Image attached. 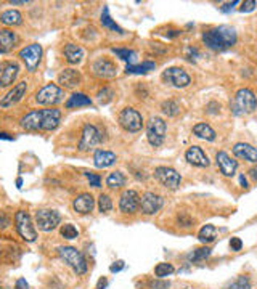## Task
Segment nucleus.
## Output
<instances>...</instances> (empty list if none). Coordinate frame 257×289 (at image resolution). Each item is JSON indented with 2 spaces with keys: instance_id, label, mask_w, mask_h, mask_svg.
<instances>
[{
  "instance_id": "nucleus-1",
  "label": "nucleus",
  "mask_w": 257,
  "mask_h": 289,
  "mask_svg": "<svg viewBox=\"0 0 257 289\" xmlns=\"http://www.w3.org/2000/svg\"><path fill=\"white\" fill-rule=\"evenodd\" d=\"M238 40L236 31L230 26H215L207 29L203 34V42L214 52H223L231 48Z\"/></svg>"
},
{
  "instance_id": "nucleus-39",
  "label": "nucleus",
  "mask_w": 257,
  "mask_h": 289,
  "mask_svg": "<svg viewBox=\"0 0 257 289\" xmlns=\"http://www.w3.org/2000/svg\"><path fill=\"white\" fill-rule=\"evenodd\" d=\"M174 265L172 263H165V262H162V263H157L156 265V268H154V275L159 278V279H162V278H165V276H169V275H172L174 273Z\"/></svg>"
},
{
  "instance_id": "nucleus-30",
  "label": "nucleus",
  "mask_w": 257,
  "mask_h": 289,
  "mask_svg": "<svg viewBox=\"0 0 257 289\" xmlns=\"http://www.w3.org/2000/svg\"><path fill=\"white\" fill-rule=\"evenodd\" d=\"M0 23L5 26H20L23 24V15L18 10H7L0 13Z\"/></svg>"
},
{
  "instance_id": "nucleus-52",
  "label": "nucleus",
  "mask_w": 257,
  "mask_h": 289,
  "mask_svg": "<svg viewBox=\"0 0 257 289\" xmlns=\"http://www.w3.org/2000/svg\"><path fill=\"white\" fill-rule=\"evenodd\" d=\"M238 2H236V0H235V2H231V4H225V5H223L222 7V12H225V13H228L230 10H231V8H233L235 5H236Z\"/></svg>"
},
{
  "instance_id": "nucleus-22",
  "label": "nucleus",
  "mask_w": 257,
  "mask_h": 289,
  "mask_svg": "<svg viewBox=\"0 0 257 289\" xmlns=\"http://www.w3.org/2000/svg\"><path fill=\"white\" fill-rule=\"evenodd\" d=\"M94 208H95V200L90 193H80L79 196H76V200L72 201L74 212L82 214V216L90 214L94 211Z\"/></svg>"
},
{
  "instance_id": "nucleus-13",
  "label": "nucleus",
  "mask_w": 257,
  "mask_h": 289,
  "mask_svg": "<svg viewBox=\"0 0 257 289\" xmlns=\"http://www.w3.org/2000/svg\"><path fill=\"white\" fill-rule=\"evenodd\" d=\"M61 222L60 212L52 209H40L36 212V225L42 231H53Z\"/></svg>"
},
{
  "instance_id": "nucleus-44",
  "label": "nucleus",
  "mask_w": 257,
  "mask_h": 289,
  "mask_svg": "<svg viewBox=\"0 0 257 289\" xmlns=\"http://www.w3.org/2000/svg\"><path fill=\"white\" fill-rule=\"evenodd\" d=\"M85 177H87V180H89L90 186H94V188H100V186H102V177L98 175V173L85 172Z\"/></svg>"
},
{
  "instance_id": "nucleus-27",
  "label": "nucleus",
  "mask_w": 257,
  "mask_h": 289,
  "mask_svg": "<svg viewBox=\"0 0 257 289\" xmlns=\"http://www.w3.org/2000/svg\"><path fill=\"white\" fill-rule=\"evenodd\" d=\"M63 55L69 64H79L82 61V58H84V50H82V47L76 44H66L63 48Z\"/></svg>"
},
{
  "instance_id": "nucleus-54",
  "label": "nucleus",
  "mask_w": 257,
  "mask_h": 289,
  "mask_svg": "<svg viewBox=\"0 0 257 289\" xmlns=\"http://www.w3.org/2000/svg\"><path fill=\"white\" fill-rule=\"evenodd\" d=\"M106 284H108L106 278H102L100 281H98V286H97L95 289H105V287H106Z\"/></svg>"
},
{
  "instance_id": "nucleus-10",
  "label": "nucleus",
  "mask_w": 257,
  "mask_h": 289,
  "mask_svg": "<svg viewBox=\"0 0 257 289\" xmlns=\"http://www.w3.org/2000/svg\"><path fill=\"white\" fill-rule=\"evenodd\" d=\"M154 178L159 181V183L167 188V189H172V191H176V189L180 188V183H182V177L180 173L172 169V167H167V166H159L154 169Z\"/></svg>"
},
{
  "instance_id": "nucleus-19",
  "label": "nucleus",
  "mask_w": 257,
  "mask_h": 289,
  "mask_svg": "<svg viewBox=\"0 0 257 289\" xmlns=\"http://www.w3.org/2000/svg\"><path fill=\"white\" fill-rule=\"evenodd\" d=\"M20 126L26 132H39L42 130V110H34L24 114L20 119Z\"/></svg>"
},
{
  "instance_id": "nucleus-24",
  "label": "nucleus",
  "mask_w": 257,
  "mask_h": 289,
  "mask_svg": "<svg viewBox=\"0 0 257 289\" xmlns=\"http://www.w3.org/2000/svg\"><path fill=\"white\" fill-rule=\"evenodd\" d=\"M233 154L238 159H244L247 162H257V148L249 143H236L233 146Z\"/></svg>"
},
{
  "instance_id": "nucleus-20",
  "label": "nucleus",
  "mask_w": 257,
  "mask_h": 289,
  "mask_svg": "<svg viewBox=\"0 0 257 289\" xmlns=\"http://www.w3.org/2000/svg\"><path fill=\"white\" fill-rule=\"evenodd\" d=\"M215 162H217L222 175H225V177L235 175V172L238 169V162L235 159H231L225 151H219L217 154H215Z\"/></svg>"
},
{
  "instance_id": "nucleus-25",
  "label": "nucleus",
  "mask_w": 257,
  "mask_h": 289,
  "mask_svg": "<svg viewBox=\"0 0 257 289\" xmlns=\"http://www.w3.org/2000/svg\"><path fill=\"white\" fill-rule=\"evenodd\" d=\"M118 161V156L111 151H106V150H95L94 153V164L95 167L98 169H108L116 164Z\"/></svg>"
},
{
  "instance_id": "nucleus-46",
  "label": "nucleus",
  "mask_w": 257,
  "mask_h": 289,
  "mask_svg": "<svg viewBox=\"0 0 257 289\" xmlns=\"http://www.w3.org/2000/svg\"><path fill=\"white\" fill-rule=\"evenodd\" d=\"M241 247H243V241L239 238H231L230 239V249L231 251H235V252H238V251H241Z\"/></svg>"
},
{
  "instance_id": "nucleus-7",
  "label": "nucleus",
  "mask_w": 257,
  "mask_h": 289,
  "mask_svg": "<svg viewBox=\"0 0 257 289\" xmlns=\"http://www.w3.org/2000/svg\"><path fill=\"white\" fill-rule=\"evenodd\" d=\"M257 108V97L251 88H239L235 95L233 111L235 114L241 113H254Z\"/></svg>"
},
{
  "instance_id": "nucleus-6",
  "label": "nucleus",
  "mask_w": 257,
  "mask_h": 289,
  "mask_svg": "<svg viewBox=\"0 0 257 289\" xmlns=\"http://www.w3.org/2000/svg\"><path fill=\"white\" fill-rule=\"evenodd\" d=\"M118 121H119V126L126 130V132H130V134H135V132H140L143 129V118L142 114H140L137 110L130 108H124L119 116H118Z\"/></svg>"
},
{
  "instance_id": "nucleus-5",
  "label": "nucleus",
  "mask_w": 257,
  "mask_h": 289,
  "mask_svg": "<svg viewBox=\"0 0 257 289\" xmlns=\"http://www.w3.org/2000/svg\"><path fill=\"white\" fill-rule=\"evenodd\" d=\"M34 100L37 105H42V106H53V105H58L60 102L64 100V90L56 85V84H47L45 87H42L36 93Z\"/></svg>"
},
{
  "instance_id": "nucleus-49",
  "label": "nucleus",
  "mask_w": 257,
  "mask_h": 289,
  "mask_svg": "<svg viewBox=\"0 0 257 289\" xmlns=\"http://www.w3.org/2000/svg\"><path fill=\"white\" fill-rule=\"evenodd\" d=\"M29 287V284L26 283V279L24 278H20L18 281H16V286H15V289H28Z\"/></svg>"
},
{
  "instance_id": "nucleus-35",
  "label": "nucleus",
  "mask_w": 257,
  "mask_h": 289,
  "mask_svg": "<svg viewBox=\"0 0 257 289\" xmlns=\"http://www.w3.org/2000/svg\"><path fill=\"white\" fill-rule=\"evenodd\" d=\"M113 53L129 64H134V61L137 60V53L134 50H129V48H113Z\"/></svg>"
},
{
  "instance_id": "nucleus-17",
  "label": "nucleus",
  "mask_w": 257,
  "mask_h": 289,
  "mask_svg": "<svg viewBox=\"0 0 257 289\" xmlns=\"http://www.w3.org/2000/svg\"><path fill=\"white\" fill-rule=\"evenodd\" d=\"M82 82V76L77 69L74 68H66L63 69L60 74H58V84H60L61 88H66V90H74L76 87L80 85Z\"/></svg>"
},
{
  "instance_id": "nucleus-32",
  "label": "nucleus",
  "mask_w": 257,
  "mask_h": 289,
  "mask_svg": "<svg viewBox=\"0 0 257 289\" xmlns=\"http://www.w3.org/2000/svg\"><path fill=\"white\" fill-rule=\"evenodd\" d=\"M156 68V63L153 61H143L142 64H127L126 72L127 74H146Z\"/></svg>"
},
{
  "instance_id": "nucleus-11",
  "label": "nucleus",
  "mask_w": 257,
  "mask_h": 289,
  "mask_svg": "<svg viewBox=\"0 0 257 289\" xmlns=\"http://www.w3.org/2000/svg\"><path fill=\"white\" fill-rule=\"evenodd\" d=\"M162 80L165 82V84H169L176 88H185L190 85L192 77H190V74L184 68L172 66V68H167L162 72Z\"/></svg>"
},
{
  "instance_id": "nucleus-60",
  "label": "nucleus",
  "mask_w": 257,
  "mask_h": 289,
  "mask_svg": "<svg viewBox=\"0 0 257 289\" xmlns=\"http://www.w3.org/2000/svg\"><path fill=\"white\" fill-rule=\"evenodd\" d=\"M0 68H2V64H0Z\"/></svg>"
},
{
  "instance_id": "nucleus-37",
  "label": "nucleus",
  "mask_w": 257,
  "mask_h": 289,
  "mask_svg": "<svg viewBox=\"0 0 257 289\" xmlns=\"http://www.w3.org/2000/svg\"><path fill=\"white\" fill-rule=\"evenodd\" d=\"M223 289H251V279L247 276H238L233 281H230Z\"/></svg>"
},
{
  "instance_id": "nucleus-55",
  "label": "nucleus",
  "mask_w": 257,
  "mask_h": 289,
  "mask_svg": "<svg viewBox=\"0 0 257 289\" xmlns=\"http://www.w3.org/2000/svg\"><path fill=\"white\" fill-rule=\"evenodd\" d=\"M165 36H167V37H177V36H180V31H177V29L169 31V32H165Z\"/></svg>"
},
{
  "instance_id": "nucleus-2",
  "label": "nucleus",
  "mask_w": 257,
  "mask_h": 289,
  "mask_svg": "<svg viewBox=\"0 0 257 289\" xmlns=\"http://www.w3.org/2000/svg\"><path fill=\"white\" fill-rule=\"evenodd\" d=\"M58 254H60V257L64 260V263H68V265L74 270V273H77V275L87 273V260L84 257V254L77 251L76 247L60 246L58 247Z\"/></svg>"
},
{
  "instance_id": "nucleus-40",
  "label": "nucleus",
  "mask_w": 257,
  "mask_h": 289,
  "mask_svg": "<svg viewBox=\"0 0 257 289\" xmlns=\"http://www.w3.org/2000/svg\"><path fill=\"white\" fill-rule=\"evenodd\" d=\"M98 209H100L102 214H106L113 209V200H111L110 195L102 193L100 196H98Z\"/></svg>"
},
{
  "instance_id": "nucleus-47",
  "label": "nucleus",
  "mask_w": 257,
  "mask_h": 289,
  "mask_svg": "<svg viewBox=\"0 0 257 289\" xmlns=\"http://www.w3.org/2000/svg\"><path fill=\"white\" fill-rule=\"evenodd\" d=\"M169 286H170V283H169V281H161L159 278H157L156 281H153V283H151V287H153V289H167Z\"/></svg>"
},
{
  "instance_id": "nucleus-18",
  "label": "nucleus",
  "mask_w": 257,
  "mask_h": 289,
  "mask_svg": "<svg viewBox=\"0 0 257 289\" xmlns=\"http://www.w3.org/2000/svg\"><path fill=\"white\" fill-rule=\"evenodd\" d=\"M20 74V64L16 61H7L0 68V87H10L15 84L16 77Z\"/></svg>"
},
{
  "instance_id": "nucleus-38",
  "label": "nucleus",
  "mask_w": 257,
  "mask_h": 289,
  "mask_svg": "<svg viewBox=\"0 0 257 289\" xmlns=\"http://www.w3.org/2000/svg\"><path fill=\"white\" fill-rule=\"evenodd\" d=\"M161 111L164 114L170 116V118H174V116H177L180 113V106L176 100H167V102L161 103Z\"/></svg>"
},
{
  "instance_id": "nucleus-36",
  "label": "nucleus",
  "mask_w": 257,
  "mask_h": 289,
  "mask_svg": "<svg viewBox=\"0 0 257 289\" xmlns=\"http://www.w3.org/2000/svg\"><path fill=\"white\" fill-rule=\"evenodd\" d=\"M211 255V249L209 247H196L195 251H192L188 254V260L190 262H201L204 259H207Z\"/></svg>"
},
{
  "instance_id": "nucleus-34",
  "label": "nucleus",
  "mask_w": 257,
  "mask_h": 289,
  "mask_svg": "<svg viewBox=\"0 0 257 289\" xmlns=\"http://www.w3.org/2000/svg\"><path fill=\"white\" fill-rule=\"evenodd\" d=\"M102 24H103V28H106V29H110V31H113V32H118V34H122V28H119L118 24H116L114 21H113V18L110 16V10H108V7H105L103 8V13H102Z\"/></svg>"
},
{
  "instance_id": "nucleus-57",
  "label": "nucleus",
  "mask_w": 257,
  "mask_h": 289,
  "mask_svg": "<svg viewBox=\"0 0 257 289\" xmlns=\"http://www.w3.org/2000/svg\"><path fill=\"white\" fill-rule=\"evenodd\" d=\"M12 5H26V4H29L28 0H12L10 2Z\"/></svg>"
},
{
  "instance_id": "nucleus-42",
  "label": "nucleus",
  "mask_w": 257,
  "mask_h": 289,
  "mask_svg": "<svg viewBox=\"0 0 257 289\" xmlns=\"http://www.w3.org/2000/svg\"><path fill=\"white\" fill-rule=\"evenodd\" d=\"M113 97H114V92H113V88L110 87H103L100 92L97 93V100L100 105H108L111 100H113Z\"/></svg>"
},
{
  "instance_id": "nucleus-48",
  "label": "nucleus",
  "mask_w": 257,
  "mask_h": 289,
  "mask_svg": "<svg viewBox=\"0 0 257 289\" xmlns=\"http://www.w3.org/2000/svg\"><path fill=\"white\" fill-rule=\"evenodd\" d=\"M122 268H124V262L118 260V262H114L113 265L110 267V271H111V273H118V271H121Z\"/></svg>"
},
{
  "instance_id": "nucleus-15",
  "label": "nucleus",
  "mask_w": 257,
  "mask_h": 289,
  "mask_svg": "<svg viewBox=\"0 0 257 289\" xmlns=\"http://www.w3.org/2000/svg\"><path fill=\"white\" fill-rule=\"evenodd\" d=\"M164 206V198L148 191L143 196H140V211H142L145 216H154L156 212H159L161 208Z\"/></svg>"
},
{
  "instance_id": "nucleus-53",
  "label": "nucleus",
  "mask_w": 257,
  "mask_h": 289,
  "mask_svg": "<svg viewBox=\"0 0 257 289\" xmlns=\"http://www.w3.org/2000/svg\"><path fill=\"white\" fill-rule=\"evenodd\" d=\"M0 140H8V142H10V140H13V137L10 134H7V132H0Z\"/></svg>"
},
{
  "instance_id": "nucleus-51",
  "label": "nucleus",
  "mask_w": 257,
  "mask_h": 289,
  "mask_svg": "<svg viewBox=\"0 0 257 289\" xmlns=\"http://www.w3.org/2000/svg\"><path fill=\"white\" fill-rule=\"evenodd\" d=\"M187 53H188V60L190 61H195L196 60V55H198V50H196V48H188V50H187Z\"/></svg>"
},
{
  "instance_id": "nucleus-59",
  "label": "nucleus",
  "mask_w": 257,
  "mask_h": 289,
  "mask_svg": "<svg viewBox=\"0 0 257 289\" xmlns=\"http://www.w3.org/2000/svg\"><path fill=\"white\" fill-rule=\"evenodd\" d=\"M16 185H18V188H21V185H23V180H21V178L16 180Z\"/></svg>"
},
{
  "instance_id": "nucleus-41",
  "label": "nucleus",
  "mask_w": 257,
  "mask_h": 289,
  "mask_svg": "<svg viewBox=\"0 0 257 289\" xmlns=\"http://www.w3.org/2000/svg\"><path fill=\"white\" fill-rule=\"evenodd\" d=\"M60 233L64 239H76L79 236V231L77 228L74 227L72 224H64L61 228H60Z\"/></svg>"
},
{
  "instance_id": "nucleus-28",
  "label": "nucleus",
  "mask_w": 257,
  "mask_h": 289,
  "mask_svg": "<svg viewBox=\"0 0 257 289\" xmlns=\"http://www.w3.org/2000/svg\"><path fill=\"white\" fill-rule=\"evenodd\" d=\"M90 105H92V100H90V97H87L85 93H72L64 103L66 110H76V108H82V106H90Z\"/></svg>"
},
{
  "instance_id": "nucleus-58",
  "label": "nucleus",
  "mask_w": 257,
  "mask_h": 289,
  "mask_svg": "<svg viewBox=\"0 0 257 289\" xmlns=\"http://www.w3.org/2000/svg\"><path fill=\"white\" fill-rule=\"evenodd\" d=\"M249 175H251L252 180H257V167H252V169L249 170Z\"/></svg>"
},
{
  "instance_id": "nucleus-16",
  "label": "nucleus",
  "mask_w": 257,
  "mask_h": 289,
  "mask_svg": "<svg viewBox=\"0 0 257 289\" xmlns=\"http://www.w3.org/2000/svg\"><path fill=\"white\" fill-rule=\"evenodd\" d=\"M140 209V195L135 189H126L119 198V211L122 214H135Z\"/></svg>"
},
{
  "instance_id": "nucleus-23",
  "label": "nucleus",
  "mask_w": 257,
  "mask_h": 289,
  "mask_svg": "<svg viewBox=\"0 0 257 289\" xmlns=\"http://www.w3.org/2000/svg\"><path fill=\"white\" fill-rule=\"evenodd\" d=\"M61 122V111L56 108L42 110V130L52 132L55 130Z\"/></svg>"
},
{
  "instance_id": "nucleus-43",
  "label": "nucleus",
  "mask_w": 257,
  "mask_h": 289,
  "mask_svg": "<svg viewBox=\"0 0 257 289\" xmlns=\"http://www.w3.org/2000/svg\"><path fill=\"white\" fill-rule=\"evenodd\" d=\"M177 224L180 227H184V228H188V227H192L195 224V220L192 219V216L187 212H179V216H177Z\"/></svg>"
},
{
  "instance_id": "nucleus-26",
  "label": "nucleus",
  "mask_w": 257,
  "mask_h": 289,
  "mask_svg": "<svg viewBox=\"0 0 257 289\" xmlns=\"http://www.w3.org/2000/svg\"><path fill=\"white\" fill-rule=\"evenodd\" d=\"M18 42V36L13 29H0V53L10 52Z\"/></svg>"
},
{
  "instance_id": "nucleus-3",
  "label": "nucleus",
  "mask_w": 257,
  "mask_h": 289,
  "mask_svg": "<svg viewBox=\"0 0 257 289\" xmlns=\"http://www.w3.org/2000/svg\"><path fill=\"white\" fill-rule=\"evenodd\" d=\"M103 140H105L103 132L98 129L95 124H85V126L82 127V132H80V140H79L77 150L82 153L90 151V150H94L97 145H100Z\"/></svg>"
},
{
  "instance_id": "nucleus-4",
  "label": "nucleus",
  "mask_w": 257,
  "mask_h": 289,
  "mask_svg": "<svg viewBox=\"0 0 257 289\" xmlns=\"http://www.w3.org/2000/svg\"><path fill=\"white\" fill-rule=\"evenodd\" d=\"M15 227L18 235L24 239L26 243H34L37 239V231L32 224V219L26 211H18L15 214Z\"/></svg>"
},
{
  "instance_id": "nucleus-14",
  "label": "nucleus",
  "mask_w": 257,
  "mask_h": 289,
  "mask_svg": "<svg viewBox=\"0 0 257 289\" xmlns=\"http://www.w3.org/2000/svg\"><path fill=\"white\" fill-rule=\"evenodd\" d=\"M28 92V82L26 80H21L18 84H15L8 92L5 93V97H2V100H0V108H12L13 105L20 103L23 100V97L26 95Z\"/></svg>"
},
{
  "instance_id": "nucleus-29",
  "label": "nucleus",
  "mask_w": 257,
  "mask_h": 289,
  "mask_svg": "<svg viewBox=\"0 0 257 289\" xmlns=\"http://www.w3.org/2000/svg\"><path fill=\"white\" fill-rule=\"evenodd\" d=\"M193 134L198 138L206 140V142H214L215 137H217V135H215V130L209 126V124H206V122L196 124V126L193 127Z\"/></svg>"
},
{
  "instance_id": "nucleus-50",
  "label": "nucleus",
  "mask_w": 257,
  "mask_h": 289,
  "mask_svg": "<svg viewBox=\"0 0 257 289\" xmlns=\"http://www.w3.org/2000/svg\"><path fill=\"white\" fill-rule=\"evenodd\" d=\"M8 225H10V220H8V217L7 216H4V214H2V216H0V228H7Z\"/></svg>"
},
{
  "instance_id": "nucleus-56",
  "label": "nucleus",
  "mask_w": 257,
  "mask_h": 289,
  "mask_svg": "<svg viewBox=\"0 0 257 289\" xmlns=\"http://www.w3.org/2000/svg\"><path fill=\"white\" fill-rule=\"evenodd\" d=\"M239 185L241 186H247V180H246V177H244V173H241V175H239Z\"/></svg>"
},
{
  "instance_id": "nucleus-21",
  "label": "nucleus",
  "mask_w": 257,
  "mask_h": 289,
  "mask_svg": "<svg viewBox=\"0 0 257 289\" xmlns=\"http://www.w3.org/2000/svg\"><path fill=\"white\" fill-rule=\"evenodd\" d=\"M185 159L192 164L195 167H207L211 164L209 158H207V154L203 151V148L200 146H190L187 153H185Z\"/></svg>"
},
{
  "instance_id": "nucleus-8",
  "label": "nucleus",
  "mask_w": 257,
  "mask_h": 289,
  "mask_svg": "<svg viewBox=\"0 0 257 289\" xmlns=\"http://www.w3.org/2000/svg\"><path fill=\"white\" fill-rule=\"evenodd\" d=\"M165 130H167V126H165L164 119L154 116V118H151L150 121H148V124H146V138H148V142H150L151 146L157 148V146H161L164 143Z\"/></svg>"
},
{
  "instance_id": "nucleus-33",
  "label": "nucleus",
  "mask_w": 257,
  "mask_h": 289,
  "mask_svg": "<svg viewBox=\"0 0 257 289\" xmlns=\"http://www.w3.org/2000/svg\"><path fill=\"white\" fill-rule=\"evenodd\" d=\"M215 238H217V230H215L214 225H204L200 230V233H198V239H200V241L204 243V244L212 243Z\"/></svg>"
},
{
  "instance_id": "nucleus-45",
  "label": "nucleus",
  "mask_w": 257,
  "mask_h": 289,
  "mask_svg": "<svg viewBox=\"0 0 257 289\" xmlns=\"http://www.w3.org/2000/svg\"><path fill=\"white\" fill-rule=\"evenodd\" d=\"M255 7H257L255 0H246V2H243V4H241V7H239V12H243V13L252 12Z\"/></svg>"
},
{
  "instance_id": "nucleus-12",
  "label": "nucleus",
  "mask_w": 257,
  "mask_h": 289,
  "mask_svg": "<svg viewBox=\"0 0 257 289\" xmlns=\"http://www.w3.org/2000/svg\"><path fill=\"white\" fill-rule=\"evenodd\" d=\"M42 47H40L39 44H31L28 47H24L20 50V58L23 60V63L26 64V69L29 72H34L39 64H40V60H42Z\"/></svg>"
},
{
  "instance_id": "nucleus-31",
  "label": "nucleus",
  "mask_w": 257,
  "mask_h": 289,
  "mask_svg": "<svg viewBox=\"0 0 257 289\" xmlns=\"http://www.w3.org/2000/svg\"><path fill=\"white\" fill-rule=\"evenodd\" d=\"M126 185V177H124V173L116 170V172H111L110 175L106 177V186L111 188V189H119Z\"/></svg>"
},
{
  "instance_id": "nucleus-9",
  "label": "nucleus",
  "mask_w": 257,
  "mask_h": 289,
  "mask_svg": "<svg viewBox=\"0 0 257 289\" xmlns=\"http://www.w3.org/2000/svg\"><path fill=\"white\" fill-rule=\"evenodd\" d=\"M90 71L98 79H113L118 76V64L108 56H98L97 60L90 64Z\"/></svg>"
}]
</instances>
